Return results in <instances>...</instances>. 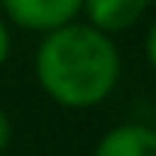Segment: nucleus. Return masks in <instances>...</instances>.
<instances>
[{
	"label": "nucleus",
	"mask_w": 156,
	"mask_h": 156,
	"mask_svg": "<svg viewBox=\"0 0 156 156\" xmlns=\"http://www.w3.org/2000/svg\"><path fill=\"white\" fill-rule=\"evenodd\" d=\"M9 52H12V34H9V25H6V19L0 16V67L6 64Z\"/></svg>",
	"instance_id": "nucleus-6"
},
{
	"label": "nucleus",
	"mask_w": 156,
	"mask_h": 156,
	"mask_svg": "<svg viewBox=\"0 0 156 156\" xmlns=\"http://www.w3.org/2000/svg\"><path fill=\"white\" fill-rule=\"evenodd\" d=\"M150 129L156 132V104H153V119H150Z\"/></svg>",
	"instance_id": "nucleus-8"
},
{
	"label": "nucleus",
	"mask_w": 156,
	"mask_h": 156,
	"mask_svg": "<svg viewBox=\"0 0 156 156\" xmlns=\"http://www.w3.org/2000/svg\"><path fill=\"white\" fill-rule=\"evenodd\" d=\"M92 156H156V132L150 122H119L98 138Z\"/></svg>",
	"instance_id": "nucleus-3"
},
{
	"label": "nucleus",
	"mask_w": 156,
	"mask_h": 156,
	"mask_svg": "<svg viewBox=\"0 0 156 156\" xmlns=\"http://www.w3.org/2000/svg\"><path fill=\"white\" fill-rule=\"evenodd\" d=\"M9 144H12V116H9V110L3 104H0V156L9 150Z\"/></svg>",
	"instance_id": "nucleus-5"
},
{
	"label": "nucleus",
	"mask_w": 156,
	"mask_h": 156,
	"mask_svg": "<svg viewBox=\"0 0 156 156\" xmlns=\"http://www.w3.org/2000/svg\"><path fill=\"white\" fill-rule=\"evenodd\" d=\"M0 16L9 28L34 31V34H55L67 25H73L83 16L80 0H3Z\"/></svg>",
	"instance_id": "nucleus-2"
},
{
	"label": "nucleus",
	"mask_w": 156,
	"mask_h": 156,
	"mask_svg": "<svg viewBox=\"0 0 156 156\" xmlns=\"http://www.w3.org/2000/svg\"><path fill=\"white\" fill-rule=\"evenodd\" d=\"M144 12H147L144 0H89L83 3V22L107 37L135 28L144 19Z\"/></svg>",
	"instance_id": "nucleus-4"
},
{
	"label": "nucleus",
	"mask_w": 156,
	"mask_h": 156,
	"mask_svg": "<svg viewBox=\"0 0 156 156\" xmlns=\"http://www.w3.org/2000/svg\"><path fill=\"white\" fill-rule=\"evenodd\" d=\"M119 49L113 37L83 22L46 34L34 52V76L40 89L67 110H92L104 104L119 83Z\"/></svg>",
	"instance_id": "nucleus-1"
},
{
	"label": "nucleus",
	"mask_w": 156,
	"mask_h": 156,
	"mask_svg": "<svg viewBox=\"0 0 156 156\" xmlns=\"http://www.w3.org/2000/svg\"><path fill=\"white\" fill-rule=\"evenodd\" d=\"M144 55H147L150 67L156 70V19L150 22V28H147V34H144Z\"/></svg>",
	"instance_id": "nucleus-7"
}]
</instances>
